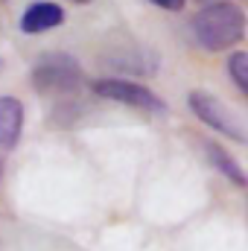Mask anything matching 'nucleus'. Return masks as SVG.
<instances>
[{"label":"nucleus","instance_id":"20e7f679","mask_svg":"<svg viewBox=\"0 0 248 251\" xmlns=\"http://www.w3.org/2000/svg\"><path fill=\"white\" fill-rule=\"evenodd\" d=\"M94 94L102 97V100H111V102H120L128 105L134 111H146V114H164L167 111V102L146 85L134 82V79H123V76H102L97 79L94 85Z\"/></svg>","mask_w":248,"mask_h":251},{"label":"nucleus","instance_id":"0eeeda50","mask_svg":"<svg viewBox=\"0 0 248 251\" xmlns=\"http://www.w3.org/2000/svg\"><path fill=\"white\" fill-rule=\"evenodd\" d=\"M24 131V102L18 97H0V149H15Z\"/></svg>","mask_w":248,"mask_h":251},{"label":"nucleus","instance_id":"423d86ee","mask_svg":"<svg viewBox=\"0 0 248 251\" xmlns=\"http://www.w3.org/2000/svg\"><path fill=\"white\" fill-rule=\"evenodd\" d=\"M64 18H67V15H64V9L59 3H53V0H38V3H32V6L24 9V15H21V32L38 35V32L56 29V26L64 24Z\"/></svg>","mask_w":248,"mask_h":251},{"label":"nucleus","instance_id":"f03ea898","mask_svg":"<svg viewBox=\"0 0 248 251\" xmlns=\"http://www.w3.org/2000/svg\"><path fill=\"white\" fill-rule=\"evenodd\" d=\"M32 88L41 94H76L79 88H85V70L76 56L70 53H41L32 64Z\"/></svg>","mask_w":248,"mask_h":251},{"label":"nucleus","instance_id":"9d476101","mask_svg":"<svg viewBox=\"0 0 248 251\" xmlns=\"http://www.w3.org/2000/svg\"><path fill=\"white\" fill-rule=\"evenodd\" d=\"M149 3L158 9H167V12H181L187 6V0H149Z\"/></svg>","mask_w":248,"mask_h":251},{"label":"nucleus","instance_id":"1a4fd4ad","mask_svg":"<svg viewBox=\"0 0 248 251\" xmlns=\"http://www.w3.org/2000/svg\"><path fill=\"white\" fill-rule=\"evenodd\" d=\"M228 76H231V82H234V88L240 91V94H248V53L243 50H234L231 56H228Z\"/></svg>","mask_w":248,"mask_h":251},{"label":"nucleus","instance_id":"39448f33","mask_svg":"<svg viewBox=\"0 0 248 251\" xmlns=\"http://www.w3.org/2000/svg\"><path fill=\"white\" fill-rule=\"evenodd\" d=\"M108 64L120 73H134V76H152L158 73V53L143 47V44H134L131 47H123L117 53L108 56Z\"/></svg>","mask_w":248,"mask_h":251},{"label":"nucleus","instance_id":"f257e3e1","mask_svg":"<svg viewBox=\"0 0 248 251\" xmlns=\"http://www.w3.org/2000/svg\"><path fill=\"white\" fill-rule=\"evenodd\" d=\"M190 32L196 44L207 53L234 50L246 38V12L234 0H213L196 12V18L190 21Z\"/></svg>","mask_w":248,"mask_h":251},{"label":"nucleus","instance_id":"f8f14e48","mask_svg":"<svg viewBox=\"0 0 248 251\" xmlns=\"http://www.w3.org/2000/svg\"><path fill=\"white\" fill-rule=\"evenodd\" d=\"M0 176H3V164H0Z\"/></svg>","mask_w":248,"mask_h":251},{"label":"nucleus","instance_id":"6e6552de","mask_svg":"<svg viewBox=\"0 0 248 251\" xmlns=\"http://www.w3.org/2000/svg\"><path fill=\"white\" fill-rule=\"evenodd\" d=\"M204 155H207V161H210V167L219 173V176H225V181H231L234 187H246L248 178H246V170L240 167V161L222 146V143H216V140H204Z\"/></svg>","mask_w":248,"mask_h":251},{"label":"nucleus","instance_id":"7ed1b4c3","mask_svg":"<svg viewBox=\"0 0 248 251\" xmlns=\"http://www.w3.org/2000/svg\"><path fill=\"white\" fill-rule=\"evenodd\" d=\"M187 105H190V111L196 114V120H201L207 128L225 134L228 140H234V143H246L248 140L246 126L240 120V114H237L228 102H222L219 97H213V94H207V91H193V94L187 97Z\"/></svg>","mask_w":248,"mask_h":251},{"label":"nucleus","instance_id":"9b49d317","mask_svg":"<svg viewBox=\"0 0 248 251\" xmlns=\"http://www.w3.org/2000/svg\"><path fill=\"white\" fill-rule=\"evenodd\" d=\"M73 3H91V0H73Z\"/></svg>","mask_w":248,"mask_h":251}]
</instances>
